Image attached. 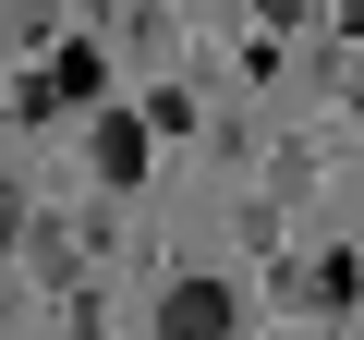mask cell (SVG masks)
Returning a JSON list of instances; mask_svg holds the SVG:
<instances>
[{
	"instance_id": "cell-1",
	"label": "cell",
	"mask_w": 364,
	"mask_h": 340,
	"mask_svg": "<svg viewBox=\"0 0 364 340\" xmlns=\"http://www.w3.org/2000/svg\"><path fill=\"white\" fill-rule=\"evenodd\" d=\"M231 328H243V292L207 280V267H182V280L158 292V340H231Z\"/></svg>"
},
{
	"instance_id": "cell-2",
	"label": "cell",
	"mask_w": 364,
	"mask_h": 340,
	"mask_svg": "<svg viewBox=\"0 0 364 340\" xmlns=\"http://www.w3.org/2000/svg\"><path fill=\"white\" fill-rule=\"evenodd\" d=\"M85 170H97L109 195H134V183H146V122H134V110H97V134H85Z\"/></svg>"
},
{
	"instance_id": "cell-3",
	"label": "cell",
	"mask_w": 364,
	"mask_h": 340,
	"mask_svg": "<svg viewBox=\"0 0 364 340\" xmlns=\"http://www.w3.org/2000/svg\"><path fill=\"white\" fill-rule=\"evenodd\" d=\"M97 85H109V49H61V61L25 85V122H37V110H85Z\"/></svg>"
},
{
	"instance_id": "cell-4",
	"label": "cell",
	"mask_w": 364,
	"mask_h": 340,
	"mask_svg": "<svg viewBox=\"0 0 364 340\" xmlns=\"http://www.w3.org/2000/svg\"><path fill=\"white\" fill-rule=\"evenodd\" d=\"M13 243H25V183L0 170V255H13Z\"/></svg>"
}]
</instances>
